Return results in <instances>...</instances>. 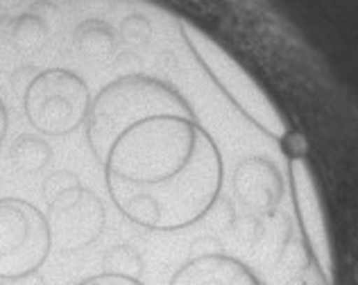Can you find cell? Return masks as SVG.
Listing matches in <instances>:
<instances>
[{
    "label": "cell",
    "mask_w": 358,
    "mask_h": 285,
    "mask_svg": "<svg viewBox=\"0 0 358 285\" xmlns=\"http://www.w3.org/2000/svg\"><path fill=\"white\" fill-rule=\"evenodd\" d=\"M111 202L150 231L186 229L211 211L224 166L218 145L195 116L164 113L122 134L105 161Z\"/></svg>",
    "instance_id": "obj_1"
},
{
    "label": "cell",
    "mask_w": 358,
    "mask_h": 285,
    "mask_svg": "<svg viewBox=\"0 0 358 285\" xmlns=\"http://www.w3.org/2000/svg\"><path fill=\"white\" fill-rule=\"evenodd\" d=\"M164 113L193 116L188 102L171 84L150 75H125L102 89L91 100L87 116V136L96 159L105 161L111 145L138 122Z\"/></svg>",
    "instance_id": "obj_2"
},
{
    "label": "cell",
    "mask_w": 358,
    "mask_h": 285,
    "mask_svg": "<svg viewBox=\"0 0 358 285\" xmlns=\"http://www.w3.org/2000/svg\"><path fill=\"white\" fill-rule=\"evenodd\" d=\"M182 36L195 54V59L202 64V68L211 75V80L222 89V93L254 125L272 138L288 136L286 118L281 116L277 104L263 91L261 84L224 50V45H220L213 36L195 27L193 23H182Z\"/></svg>",
    "instance_id": "obj_3"
},
{
    "label": "cell",
    "mask_w": 358,
    "mask_h": 285,
    "mask_svg": "<svg viewBox=\"0 0 358 285\" xmlns=\"http://www.w3.org/2000/svg\"><path fill=\"white\" fill-rule=\"evenodd\" d=\"M91 93L80 75L66 68H48L27 84L25 116L45 136H64L87 122Z\"/></svg>",
    "instance_id": "obj_4"
},
{
    "label": "cell",
    "mask_w": 358,
    "mask_h": 285,
    "mask_svg": "<svg viewBox=\"0 0 358 285\" xmlns=\"http://www.w3.org/2000/svg\"><path fill=\"white\" fill-rule=\"evenodd\" d=\"M50 249V226L39 208L25 199H0V279L18 281L36 274Z\"/></svg>",
    "instance_id": "obj_5"
},
{
    "label": "cell",
    "mask_w": 358,
    "mask_h": 285,
    "mask_svg": "<svg viewBox=\"0 0 358 285\" xmlns=\"http://www.w3.org/2000/svg\"><path fill=\"white\" fill-rule=\"evenodd\" d=\"M52 244L59 249L75 251L89 247L105 229V206L100 197L84 186H78L48 202V215Z\"/></svg>",
    "instance_id": "obj_6"
},
{
    "label": "cell",
    "mask_w": 358,
    "mask_h": 285,
    "mask_svg": "<svg viewBox=\"0 0 358 285\" xmlns=\"http://www.w3.org/2000/svg\"><path fill=\"white\" fill-rule=\"evenodd\" d=\"M290 188H293V202L297 208V217L301 231L306 235V242L313 251L317 265L324 272L331 270V242H329L327 217L320 199V190L315 184L313 170L304 159L293 156L288 163Z\"/></svg>",
    "instance_id": "obj_7"
},
{
    "label": "cell",
    "mask_w": 358,
    "mask_h": 285,
    "mask_svg": "<svg viewBox=\"0 0 358 285\" xmlns=\"http://www.w3.org/2000/svg\"><path fill=\"white\" fill-rule=\"evenodd\" d=\"M171 285H263V281L234 256L204 254L182 265Z\"/></svg>",
    "instance_id": "obj_8"
},
{
    "label": "cell",
    "mask_w": 358,
    "mask_h": 285,
    "mask_svg": "<svg viewBox=\"0 0 358 285\" xmlns=\"http://www.w3.org/2000/svg\"><path fill=\"white\" fill-rule=\"evenodd\" d=\"M236 193L252 208H270L281 197V179L266 159H248L236 170Z\"/></svg>",
    "instance_id": "obj_9"
},
{
    "label": "cell",
    "mask_w": 358,
    "mask_h": 285,
    "mask_svg": "<svg viewBox=\"0 0 358 285\" xmlns=\"http://www.w3.org/2000/svg\"><path fill=\"white\" fill-rule=\"evenodd\" d=\"M50 156V145L36 136H23L12 145V161L23 173H39L41 168L48 166Z\"/></svg>",
    "instance_id": "obj_10"
},
{
    "label": "cell",
    "mask_w": 358,
    "mask_h": 285,
    "mask_svg": "<svg viewBox=\"0 0 358 285\" xmlns=\"http://www.w3.org/2000/svg\"><path fill=\"white\" fill-rule=\"evenodd\" d=\"M78 45H80V50L89 57H109L111 48H114V36H111V30L105 23L89 21L80 25Z\"/></svg>",
    "instance_id": "obj_11"
},
{
    "label": "cell",
    "mask_w": 358,
    "mask_h": 285,
    "mask_svg": "<svg viewBox=\"0 0 358 285\" xmlns=\"http://www.w3.org/2000/svg\"><path fill=\"white\" fill-rule=\"evenodd\" d=\"M105 268L111 274H122V277L136 279V274L143 268V261H141L136 249H131L127 244H120L105 254Z\"/></svg>",
    "instance_id": "obj_12"
},
{
    "label": "cell",
    "mask_w": 358,
    "mask_h": 285,
    "mask_svg": "<svg viewBox=\"0 0 358 285\" xmlns=\"http://www.w3.org/2000/svg\"><path fill=\"white\" fill-rule=\"evenodd\" d=\"M45 25L36 16H23L14 27V41L23 48H34L43 41Z\"/></svg>",
    "instance_id": "obj_13"
},
{
    "label": "cell",
    "mask_w": 358,
    "mask_h": 285,
    "mask_svg": "<svg viewBox=\"0 0 358 285\" xmlns=\"http://www.w3.org/2000/svg\"><path fill=\"white\" fill-rule=\"evenodd\" d=\"M78 186H82L80 179L75 177L73 173H66V170H62V173H55V175H50L48 179H45L43 193H45V199L50 202V199L59 197L64 193H69V190L78 188Z\"/></svg>",
    "instance_id": "obj_14"
},
{
    "label": "cell",
    "mask_w": 358,
    "mask_h": 285,
    "mask_svg": "<svg viewBox=\"0 0 358 285\" xmlns=\"http://www.w3.org/2000/svg\"><path fill=\"white\" fill-rule=\"evenodd\" d=\"M80 285H143V283L134 277H122V274L105 272V274H96V277L82 281Z\"/></svg>",
    "instance_id": "obj_15"
},
{
    "label": "cell",
    "mask_w": 358,
    "mask_h": 285,
    "mask_svg": "<svg viewBox=\"0 0 358 285\" xmlns=\"http://www.w3.org/2000/svg\"><path fill=\"white\" fill-rule=\"evenodd\" d=\"M5 134H7V111H5L3 100H0V145H3Z\"/></svg>",
    "instance_id": "obj_16"
},
{
    "label": "cell",
    "mask_w": 358,
    "mask_h": 285,
    "mask_svg": "<svg viewBox=\"0 0 358 285\" xmlns=\"http://www.w3.org/2000/svg\"><path fill=\"white\" fill-rule=\"evenodd\" d=\"M0 285H3V279H0Z\"/></svg>",
    "instance_id": "obj_17"
}]
</instances>
